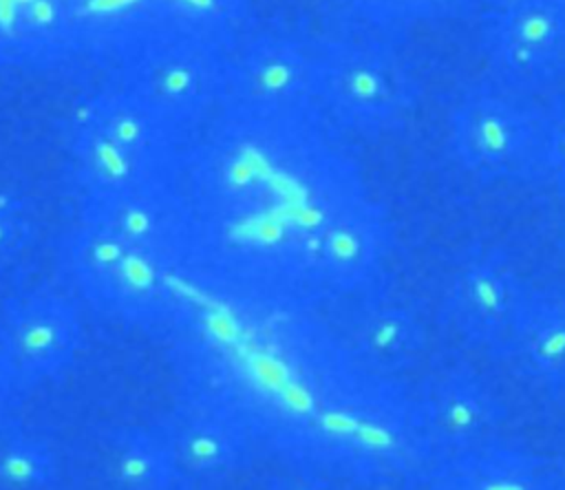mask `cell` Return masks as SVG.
Instances as JSON below:
<instances>
[{
	"label": "cell",
	"instance_id": "obj_1",
	"mask_svg": "<svg viewBox=\"0 0 565 490\" xmlns=\"http://www.w3.org/2000/svg\"><path fill=\"white\" fill-rule=\"evenodd\" d=\"M179 190L190 249L183 274L210 289L309 307L329 223L358 199L347 159L318 117L232 108L185 146Z\"/></svg>",
	"mask_w": 565,
	"mask_h": 490
},
{
	"label": "cell",
	"instance_id": "obj_2",
	"mask_svg": "<svg viewBox=\"0 0 565 490\" xmlns=\"http://www.w3.org/2000/svg\"><path fill=\"white\" fill-rule=\"evenodd\" d=\"M163 333L188 400L227 413L280 452L302 450L333 406L311 373L316 333L307 307L230 296L181 271Z\"/></svg>",
	"mask_w": 565,
	"mask_h": 490
},
{
	"label": "cell",
	"instance_id": "obj_3",
	"mask_svg": "<svg viewBox=\"0 0 565 490\" xmlns=\"http://www.w3.org/2000/svg\"><path fill=\"white\" fill-rule=\"evenodd\" d=\"M188 141L117 82L84 97L66 132L79 196L177 181Z\"/></svg>",
	"mask_w": 565,
	"mask_h": 490
},
{
	"label": "cell",
	"instance_id": "obj_4",
	"mask_svg": "<svg viewBox=\"0 0 565 490\" xmlns=\"http://www.w3.org/2000/svg\"><path fill=\"white\" fill-rule=\"evenodd\" d=\"M422 88L388 42L360 35L316 38V110L331 130L375 137L411 119Z\"/></svg>",
	"mask_w": 565,
	"mask_h": 490
},
{
	"label": "cell",
	"instance_id": "obj_5",
	"mask_svg": "<svg viewBox=\"0 0 565 490\" xmlns=\"http://www.w3.org/2000/svg\"><path fill=\"white\" fill-rule=\"evenodd\" d=\"M252 0H71L73 57L113 68L168 40L234 44L249 29Z\"/></svg>",
	"mask_w": 565,
	"mask_h": 490
},
{
	"label": "cell",
	"instance_id": "obj_6",
	"mask_svg": "<svg viewBox=\"0 0 565 490\" xmlns=\"http://www.w3.org/2000/svg\"><path fill=\"white\" fill-rule=\"evenodd\" d=\"M64 263L77 294L95 311L141 329H166L181 274L168 258L77 216L64 238Z\"/></svg>",
	"mask_w": 565,
	"mask_h": 490
},
{
	"label": "cell",
	"instance_id": "obj_7",
	"mask_svg": "<svg viewBox=\"0 0 565 490\" xmlns=\"http://www.w3.org/2000/svg\"><path fill=\"white\" fill-rule=\"evenodd\" d=\"M230 49L192 38L157 42L117 62L113 82L190 141L223 108Z\"/></svg>",
	"mask_w": 565,
	"mask_h": 490
},
{
	"label": "cell",
	"instance_id": "obj_8",
	"mask_svg": "<svg viewBox=\"0 0 565 490\" xmlns=\"http://www.w3.org/2000/svg\"><path fill=\"white\" fill-rule=\"evenodd\" d=\"M448 121L457 155L475 170L503 174L550 161V113L492 79L466 88Z\"/></svg>",
	"mask_w": 565,
	"mask_h": 490
},
{
	"label": "cell",
	"instance_id": "obj_9",
	"mask_svg": "<svg viewBox=\"0 0 565 490\" xmlns=\"http://www.w3.org/2000/svg\"><path fill=\"white\" fill-rule=\"evenodd\" d=\"M223 108L265 117L316 110V38L287 29L247 31L227 53Z\"/></svg>",
	"mask_w": 565,
	"mask_h": 490
},
{
	"label": "cell",
	"instance_id": "obj_10",
	"mask_svg": "<svg viewBox=\"0 0 565 490\" xmlns=\"http://www.w3.org/2000/svg\"><path fill=\"white\" fill-rule=\"evenodd\" d=\"M492 82L534 97L565 79V0H499L481 24Z\"/></svg>",
	"mask_w": 565,
	"mask_h": 490
},
{
	"label": "cell",
	"instance_id": "obj_11",
	"mask_svg": "<svg viewBox=\"0 0 565 490\" xmlns=\"http://www.w3.org/2000/svg\"><path fill=\"white\" fill-rule=\"evenodd\" d=\"M0 340L22 386L53 380L73 364L82 344L77 305L49 287L26 291L7 305Z\"/></svg>",
	"mask_w": 565,
	"mask_h": 490
},
{
	"label": "cell",
	"instance_id": "obj_12",
	"mask_svg": "<svg viewBox=\"0 0 565 490\" xmlns=\"http://www.w3.org/2000/svg\"><path fill=\"white\" fill-rule=\"evenodd\" d=\"M77 216L110 230L132 247L168 258L181 271L188 265L190 225L177 181L79 196Z\"/></svg>",
	"mask_w": 565,
	"mask_h": 490
},
{
	"label": "cell",
	"instance_id": "obj_13",
	"mask_svg": "<svg viewBox=\"0 0 565 490\" xmlns=\"http://www.w3.org/2000/svg\"><path fill=\"white\" fill-rule=\"evenodd\" d=\"M71 57V0H0V66L44 68Z\"/></svg>",
	"mask_w": 565,
	"mask_h": 490
},
{
	"label": "cell",
	"instance_id": "obj_14",
	"mask_svg": "<svg viewBox=\"0 0 565 490\" xmlns=\"http://www.w3.org/2000/svg\"><path fill=\"white\" fill-rule=\"evenodd\" d=\"M168 439L179 475L199 479L221 477L238 468L254 441L227 413L194 400H188L185 411L168 428Z\"/></svg>",
	"mask_w": 565,
	"mask_h": 490
},
{
	"label": "cell",
	"instance_id": "obj_15",
	"mask_svg": "<svg viewBox=\"0 0 565 490\" xmlns=\"http://www.w3.org/2000/svg\"><path fill=\"white\" fill-rule=\"evenodd\" d=\"M380 247L377 223L362 199H353L322 234L316 256V291L351 289L369 274Z\"/></svg>",
	"mask_w": 565,
	"mask_h": 490
},
{
	"label": "cell",
	"instance_id": "obj_16",
	"mask_svg": "<svg viewBox=\"0 0 565 490\" xmlns=\"http://www.w3.org/2000/svg\"><path fill=\"white\" fill-rule=\"evenodd\" d=\"M108 477L115 490H172L179 468L168 433L121 428L110 437Z\"/></svg>",
	"mask_w": 565,
	"mask_h": 490
},
{
	"label": "cell",
	"instance_id": "obj_17",
	"mask_svg": "<svg viewBox=\"0 0 565 490\" xmlns=\"http://www.w3.org/2000/svg\"><path fill=\"white\" fill-rule=\"evenodd\" d=\"M57 481L53 446L31 433L0 439V490H51Z\"/></svg>",
	"mask_w": 565,
	"mask_h": 490
},
{
	"label": "cell",
	"instance_id": "obj_18",
	"mask_svg": "<svg viewBox=\"0 0 565 490\" xmlns=\"http://www.w3.org/2000/svg\"><path fill=\"white\" fill-rule=\"evenodd\" d=\"M347 13L377 31H399L417 24L463 15L475 0H335Z\"/></svg>",
	"mask_w": 565,
	"mask_h": 490
},
{
	"label": "cell",
	"instance_id": "obj_19",
	"mask_svg": "<svg viewBox=\"0 0 565 490\" xmlns=\"http://www.w3.org/2000/svg\"><path fill=\"white\" fill-rule=\"evenodd\" d=\"M38 223L31 201L11 188H0V269L18 263L35 241Z\"/></svg>",
	"mask_w": 565,
	"mask_h": 490
},
{
	"label": "cell",
	"instance_id": "obj_20",
	"mask_svg": "<svg viewBox=\"0 0 565 490\" xmlns=\"http://www.w3.org/2000/svg\"><path fill=\"white\" fill-rule=\"evenodd\" d=\"M508 278L497 267H472L461 280V298L479 320L497 322L510 307Z\"/></svg>",
	"mask_w": 565,
	"mask_h": 490
},
{
	"label": "cell",
	"instance_id": "obj_21",
	"mask_svg": "<svg viewBox=\"0 0 565 490\" xmlns=\"http://www.w3.org/2000/svg\"><path fill=\"white\" fill-rule=\"evenodd\" d=\"M406 324L402 320V316L384 311L373 316L366 327H364V340L369 344L371 351L375 353H386L393 351L397 347V342L404 338Z\"/></svg>",
	"mask_w": 565,
	"mask_h": 490
},
{
	"label": "cell",
	"instance_id": "obj_22",
	"mask_svg": "<svg viewBox=\"0 0 565 490\" xmlns=\"http://www.w3.org/2000/svg\"><path fill=\"white\" fill-rule=\"evenodd\" d=\"M550 161L565 174V108L550 110Z\"/></svg>",
	"mask_w": 565,
	"mask_h": 490
},
{
	"label": "cell",
	"instance_id": "obj_23",
	"mask_svg": "<svg viewBox=\"0 0 565 490\" xmlns=\"http://www.w3.org/2000/svg\"><path fill=\"white\" fill-rule=\"evenodd\" d=\"M22 388V382L2 347L0 340V413L7 408V404L15 397V393Z\"/></svg>",
	"mask_w": 565,
	"mask_h": 490
},
{
	"label": "cell",
	"instance_id": "obj_24",
	"mask_svg": "<svg viewBox=\"0 0 565 490\" xmlns=\"http://www.w3.org/2000/svg\"><path fill=\"white\" fill-rule=\"evenodd\" d=\"M541 351L550 358L565 353V327L550 329L541 340Z\"/></svg>",
	"mask_w": 565,
	"mask_h": 490
},
{
	"label": "cell",
	"instance_id": "obj_25",
	"mask_svg": "<svg viewBox=\"0 0 565 490\" xmlns=\"http://www.w3.org/2000/svg\"><path fill=\"white\" fill-rule=\"evenodd\" d=\"M450 417H452L455 424H461V426H463V424H470L472 411H470L466 404H457V406L452 408V415H450Z\"/></svg>",
	"mask_w": 565,
	"mask_h": 490
},
{
	"label": "cell",
	"instance_id": "obj_26",
	"mask_svg": "<svg viewBox=\"0 0 565 490\" xmlns=\"http://www.w3.org/2000/svg\"><path fill=\"white\" fill-rule=\"evenodd\" d=\"M488 490H521V488L510 486V483H499V486H492V488H488Z\"/></svg>",
	"mask_w": 565,
	"mask_h": 490
}]
</instances>
